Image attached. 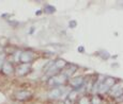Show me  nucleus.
<instances>
[{"mask_svg":"<svg viewBox=\"0 0 123 104\" xmlns=\"http://www.w3.org/2000/svg\"><path fill=\"white\" fill-rule=\"evenodd\" d=\"M32 57H33V55L31 52H24V53H22V55H20V61H22V63H28L32 60Z\"/></svg>","mask_w":123,"mask_h":104,"instance_id":"1","label":"nucleus"},{"mask_svg":"<svg viewBox=\"0 0 123 104\" xmlns=\"http://www.w3.org/2000/svg\"><path fill=\"white\" fill-rule=\"evenodd\" d=\"M29 68H30V66H29V65H27V64L20 65V66L17 68V73L18 74H25L26 72H28Z\"/></svg>","mask_w":123,"mask_h":104,"instance_id":"2","label":"nucleus"},{"mask_svg":"<svg viewBox=\"0 0 123 104\" xmlns=\"http://www.w3.org/2000/svg\"><path fill=\"white\" fill-rule=\"evenodd\" d=\"M2 70H3L4 73L9 74L13 71V68H12V66H11V64H9V63H4V64L2 65Z\"/></svg>","mask_w":123,"mask_h":104,"instance_id":"3","label":"nucleus"},{"mask_svg":"<svg viewBox=\"0 0 123 104\" xmlns=\"http://www.w3.org/2000/svg\"><path fill=\"white\" fill-rule=\"evenodd\" d=\"M83 82H84V79L81 78V76H78V78H75V79H73L72 80V85L73 86H75V87H77V86H79V85H81L83 84Z\"/></svg>","mask_w":123,"mask_h":104,"instance_id":"4","label":"nucleus"},{"mask_svg":"<svg viewBox=\"0 0 123 104\" xmlns=\"http://www.w3.org/2000/svg\"><path fill=\"white\" fill-rule=\"evenodd\" d=\"M61 96V89L57 88V89H54L53 91L49 92V97L50 98H59Z\"/></svg>","mask_w":123,"mask_h":104,"instance_id":"5","label":"nucleus"},{"mask_svg":"<svg viewBox=\"0 0 123 104\" xmlns=\"http://www.w3.org/2000/svg\"><path fill=\"white\" fill-rule=\"evenodd\" d=\"M65 79H67V78H65L63 74H60V76H56L55 79H53L51 81H55V83H56V84H57V83H58V84H62V83L65 81Z\"/></svg>","mask_w":123,"mask_h":104,"instance_id":"6","label":"nucleus"},{"mask_svg":"<svg viewBox=\"0 0 123 104\" xmlns=\"http://www.w3.org/2000/svg\"><path fill=\"white\" fill-rule=\"evenodd\" d=\"M29 96H30V92H28V91H20L16 95L17 99H26Z\"/></svg>","mask_w":123,"mask_h":104,"instance_id":"7","label":"nucleus"},{"mask_svg":"<svg viewBox=\"0 0 123 104\" xmlns=\"http://www.w3.org/2000/svg\"><path fill=\"white\" fill-rule=\"evenodd\" d=\"M54 66L56 67L57 69H60V68H62V67L65 66V62H64L63 60H59V61H57L56 64H55Z\"/></svg>","mask_w":123,"mask_h":104,"instance_id":"8","label":"nucleus"},{"mask_svg":"<svg viewBox=\"0 0 123 104\" xmlns=\"http://www.w3.org/2000/svg\"><path fill=\"white\" fill-rule=\"evenodd\" d=\"M113 83H115V81H113V79L109 78V79H107V80H106V82L104 83V84H105V85H106V86L108 87V88H110V87H111V85H112Z\"/></svg>","mask_w":123,"mask_h":104,"instance_id":"9","label":"nucleus"},{"mask_svg":"<svg viewBox=\"0 0 123 104\" xmlns=\"http://www.w3.org/2000/svg\"><path fill=\"white\" fill-rule=\"evenodd\" d=\"M76 96H77V91H72V92H71V94L69 95L70 100H73V99H75V98H76Z\"/></svg>","mask_w":123,"mask_h":104,"instance_id":"10","label":"nucleus"},{"mask_svg":"<svg viewBox=\"0 0 123 104\" xmlns=\"http://www.w3.org/2000/svg\"><path fill=\"white\" fill-rule=\"evenodd\" d=\"M80 104H90V101H89L87 98H83L80 101Z\"/></svg>","mask_w":123,"mask_h":104,"instance_id":"11","label":"nucleus"},{"mask_svg":"<svg viewBox=\"0 0 123 104\" xmlns=\"http://www.w3.org/2000/svg\"><path fill=\"white\" fill-rule=\"evenodd\" d=\"M3 60H4V55H3V54H0V67L2 66V64H4Z\"/></svg>","mask_w":123,"mask_h":104,"instance_id":"12","label":"nucleus"},{"mask_svg":"<svg viewBox=\"0 0 123 104\" xmlns=\"http://www.w3.org/2000/svg\"><path fill=\"white\" fill-rule=\"evenodd\" d=\"M92 104H100V99L95 97V98L93 99V101H92Z\"/></svg>","mask_w":123,"mask_h":104,"instance_id":"13","label":"nucleus"}]
</instances>
